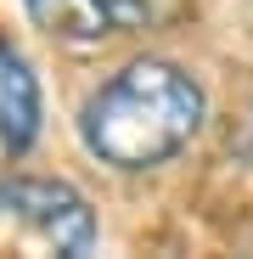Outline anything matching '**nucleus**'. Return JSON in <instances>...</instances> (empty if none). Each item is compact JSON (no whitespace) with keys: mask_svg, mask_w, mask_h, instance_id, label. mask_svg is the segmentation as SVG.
Here are the masks:
<instances>
[{"mask_svg":"<svg viewBox=\"0 0 253 259\" xmlns=\"http://www.w3.org/2000/svg\"><path fill=\"white\" fill-rule=\"evenodd\" d=\"M118 34H169L191 17V0H107Z\"/></svg>","mask_w":253,"mask_h":259,"instance_id":"39448f33","label":"nucleus"},{"mask_svg":"<svg viewBox=\"0 0 253 259\" xmlns=\"http://www.w3.org/2000/svg\"><path fill=\"white\" fill-rule=\"evenodd\" d=\"M34 28H45L51 39H68V46H96V39H113V12L107 0H23Z\"/></svg>","mask_w":253,"mask_h":259,"instance_id":"20e7f679","label":"nucleus"},{"mask_svg":"<svg viewBox=\"0 0 253 259\" xmlns=\"http://www.w3.org/2000/svg\"><path fill=\"white\" fill-rule=\"evenodd\" d=\"M39 79L28 68V57L0 39V147L6 152H23L34 136H39Z\"/></svg>","mask_w":253,"mask_h":259,"instance_id":"7ed1b4c3","label":"nucleus"},{"mask_svg":"<svg viewBox=\"0 0 253 259\" xmlns=\"http://www.w3.org/2000/svg\"><path fill=\"white\" fill-rule=\"evenodd\" d=\"M96 214L68 181L12 175L0 181V253H90Z\"/></svg>","mask_w":253,"mask_h":259,"instance_id":"f03ea898","label":"nucleus"},{"mask_svg":"<svg viewBox=\"0 0 253 259\" xmlns=\"http://www.w3.org/2000/svg\"><path fill=\"white\" fill-rule=\"evenodd\" d=\"M203 113V84L186 68L141 57L90 91V102L79 107V136L113 169H158L197 141Z\"/></svg>","mask_w":253,"mask_h":259,"instance_id":"f257e3e1","label":"nucleus"}]
</instances>
